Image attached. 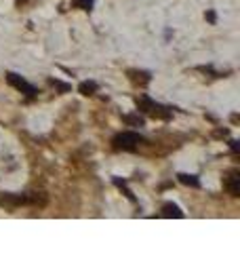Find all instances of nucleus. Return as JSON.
<instances>
[{"mask_svg":"<svg viewBox=\"0 0 240 253\" xmlns=\"http://www.w3.org/2000/svg\"><path fill=\"white\" fill-rule=\"evenodd\" d=\"M204 17H206V21H211V23H215V21H217V15H215V11L204 13Z\"/></svg>","mask_w":240,"mask_h":253,"instance_id":"obj_13","label":"nucleus"},{"mask_svg":"<svg viewBox=\"0 0 240 253\" xmlns=\"http://www.w3.org/2000/svg\"><path fill=\"white\" fill-rule=\"evenodd\" d=\"M78 91L82 95H93L95 91H97V83L95 81H84V83L78 84Z\"/></svg>","mask_w":240,"mask_h":253,"instance_id":"obj_10","label":"nucleus"},{"mask_svg":"<svg viewBox=\"0 0 240 253\" xmlns=\"http://www.w3.org/2000/svg\"><path fill=\"white\" fill-rule=\"evenodd\" d=\"M0 205H2V207H9V209H15V207H19V205H30V194L4 192L0 196Z\"/></svg>","mask_w":240,"mask_h":253,"instance_id":"obj_4","label":"nucleus"},{"mask_svg":"<svg viewBox=\"0 0 240 253\" xmlns=\"http://www.w3.org/2000/svg\"><path fill=\"white\" fill-rule=\"evenodd\" d=\"M177 179L181 181L183 186H190V188H200V179H198V175H190V173H179Z\"/></svg>","mask_w":240,"mask_h":253,"instance_id":"obj_7","label":"nucleus"},{"mask_svg":"<svg viewBox=\"0 0 240 253\" xmlns=\"http://www.w3.org/2000/svg\"><path fill=\"white\" fill-rule=\"evenodd\" d=\"M223 186H226V190L232 196H240V171L238 169L230 171L228 175L223 177Z\"/></svg>","mask_w":240,"mask_h":253,"instance_id":"obj_5","label":"nucleus"},{"mask_svg":"<svg viewBox=\"0 0 240 253\" xmlns=\"http://www.w3.org/2000/svg\"><path fill=\"white\" fill-rule=\"evenodd\" d=\"M78 9H82V11H91L93 9V4H95V0H74Z\"/></svg>","mask_w":240,"mask_h":253,"instance_id":"obj_12","label":"nucleus"},{"mask_svg":"<svg viewBox=\"0 0 240 253\" xmlns=\"http://www.w3.org/2000/svg\"><path fill=\"white\" fill-rule=\"evenodd\" d=\"M135 104H137V112L152 114L154 118H160V121H169V118L173 116V108L156 104V101L152 97H148V95H139V97L135 99Z\"/></svg>","mask_w":240,"mask_h":253,"instance_id":"obj_1","label":"nucleus"},{"mask_svg":"<svg viewBox=\"0 0 240 253\" xmlns=\"http://www.w3.org/2000/svg\"><path fill=\"white\" fill-rule=\"evenodd\" d=\"M160 215H162V217H177V219H181L186 213H183L175 203H164L162 205V213H160Z\"/></svg>","mask_w":240,"mask_h":253,"instance_id":"obj_6","label":"nucleus"},{"mask_svg":"<svg viewBox=\"0 0 240 253\" xmlns=\"http://www.w3.org/2000/svg\"><path fill=\"white\" fill-rule=\"evenodd\" d=\"M230 148H232V152H234V154L240 152V146H238V141H236V139H232V141H230Z\"/></svg>","mask_w":240,"mask_h":253,"instance_id":"obj_14","label":"nucleus"},{"mask_svg":"<svg viewBox=\"0 0 240 253\" xmlns=\"http://www.w3.org/2000/svg\"><path fill=\"white\" fill-rule=\"evenodd\" d=\"M26 2H28V0H17V6H19V4H26Z\"/></svg>","mask_w":240,"mask_h":253,"instance_id":"obj_15","label":"nucleus"},{"mask_svg":"<svg viewBox=\"0 0 240 253\" xmlns=\"http://www.w3.org/2000/svg\"><path fill=\"white\" fill-rule=\"evenodd\" d=\"M53 86H55V89H59L61 93H68L70 89H72V86L70 84H66V83H61V81H57V78H51V81H49Z\"/></svg>","mask_w":240,"mask_h":253,"instance_id":"obj_11","label":"nucleus"},{"mask_svg":"<svg viewBox=\"0 0 240 253\" xmlns=\"http://www.w3.org/2000/svg\"><path fill=\"white\" fill-rule=\"evenodd\" d=\"M6 81H9V84H11V86H15V89H17V91H21V93L26 95L28 99L36 97V93H38V91H36V86H34V84H30V83H28L23 76L15 74V72H9V74H6Z\"/></svg>","mask_w":240,"mask_h":253,"instance_id":"obj_3","label":"nucleus"},{"mask_svg":"<svg viewBox=\"0 0 240 253\" xmlns=\"http://www.w3.org/2000/svg\"><path fill=\"white\" fill-rule=\"evenodd\" d=\"M122 121L129 125V126H143V123H146L139 112H137V114H126V116H122Z\"/></svg>","mask_w":240,"mask_h":253,"instance_id":"obj_9","label":"nucleus"},{"mask_svg":"<svg viewBox=\"0 0 240 253\" xmlns=\"http://www.w3.org/2000/svg\"><path fill=\"white\" fill-rule=\"evenodd\" d=\"M141 144H143V137L135 131H122V133H118V135H114V139H112V148L122 150V152H135Z\"/></svg>","mask_w":240,"mask_h":253,"instance_id":"obj_2","label":"nucleus"},{"mask_svg":"<svg viewBox=\"0 0 240 253\" xmlns=\"http://www.w3.org/2000/svg\"><path fill=\"white\" fill-rule=\"evenodd\" d=\"M112 181H114V186H118L120 190H122V192H124V196H126V199H129L131 203H135V194L131 192V190H129V186H126V181L124 179H120V177H114V179H112Z\"/></svg>","mask_w":240,"mask_h":253,"instance_id":"obj_8","label":"nucleus"}]
</instances>
